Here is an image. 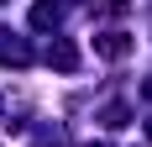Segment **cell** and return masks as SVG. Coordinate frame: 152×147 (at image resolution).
Segmentation results:
<instances>
[{
    "label": "cell",
    "mask_w": 152,
    "mask_h": 147,
    "mask_svg": "<svg viewBox=\"0 0 152 147\" xmlns=\"http://www.w3.org/2000/svg\"><path fill=\"white\" fill-rule=\"evenodd\" d=\"M47 63H58V68H74V47H68V42H58V47H47Z\"/></svg>",
    "instance_id": "2"
},
{
    "label": "cell",
    "mask_w": 152,
    "mask_h": 147,
    "mask_svg": "<svg viewBox=\"0 0 152 147\" xmlns=\"http://www.w3.org/2000/svg\"><path fill=\"white\" fill-rule=\"evenodd\" d=\"M31 21H37V26H53V21H58V5H53V0H42V5L31 11Z\"/></svg>",
    "instance_id": "3"
},
{
    "label": "cell",
    "mask_w": 152,
    "mask_h": 147,
    "mask_svg": "<svg viewBox=\"0 0 152 147\" xmlns=\"http://www.w3.org/2000/svg\"><path fill=\"white\" fill-rule=\"evenodd\" d=\"M94 47H100L105 58H126V53H131V42H126L121 32H110V37H100V42H94Z\"/></svg>",
    "instance_id": "1"
}]
</instances>
